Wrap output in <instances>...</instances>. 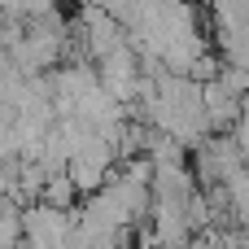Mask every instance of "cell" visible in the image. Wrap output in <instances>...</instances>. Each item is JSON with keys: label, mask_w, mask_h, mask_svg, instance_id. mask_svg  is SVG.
Masks as SVG:
<instances>
[{"label": "cell", "mask_w": 249, "mask_h": 249, "mask_svg": "<svg viewBox=\"0 0 249 249\" xmlns=\"http://www.w3.org/2000/svg\"><path fill=\"white\" fill-rule=\"evenodd\" d=\"M193 175L201 188H219V184H232L236 175H245V153L232 140V131H214L193 149Z\"/></svg>", "instance_id": "1"}, {"label": "cell", "mask_w": 249, "mask_h": 249, "mask_svg": "<svg viewBox=\"0 0 249 249\" xmlns=\"http://www.w3.org/2000/svg\"><path fill=\"white\" fill-rule=\"evenodd\" d=\"M74 232V210H53L44 201L22 206V249H61Z\"/></svg>", "instance_id": "2"}, {"label": "cell", "mask_w": 249, "mask_h": 249, "mask_svg": "<svg viewBox=\"0 0 249 249\" xmlns=\"http://www.w3.org/2000/svg\"><path fill=\"white\" fill-rule=\"evenodd\" d=\"M74 35L83 39V48H88V57H109L114 48H123V44H131V35H127V26L114 18V13H105V9H96L92 0H83V9H79V26H74Z\"/></svg>", "instance_id": "3"}, {"label": "cell", "mask_w": 249, "mask_h": 249, "mask_svg": "<svg viewBox=\"0 0 249 249\" xmlns=\"http://www.w3.org/2000/svg\"><path fill=\"white\" fill-rule=\"evenodd\" d=\"M39 201H44V206H53V210H79V201H83V193L74 188V179H70V171H61V175H48V184H44V193H39Z\"/></svg>", "instance_id": "4"}, {"label": "cell", "mask_w": 249, "mask_h": 249, "mask_svg": "<svg viewBox=\"0 0 249 249\" xmlns=\"http://www.w3.org/2000/svg\"><path fill=\"white\" fill-rule=\"evenodd\" d=\"M219 83H223V92H228V96H236V101H241V96L249 92V70H241V66H228V61H223Z\"/></svg>", "instance_id": "5"}]
</instances>
